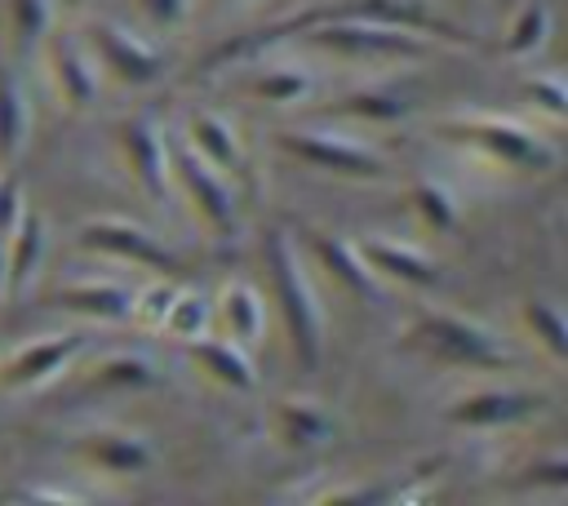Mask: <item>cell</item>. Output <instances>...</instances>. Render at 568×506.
<instances>
[{"label":"cell","instance_id":"obj_2","mask_svg":"<svg viewBox=\"0 0 568 506\" xmlns=\"http://www.w3.org/2000/svg\"><path fill=\"white\" fill-rule=\"evenodd\" d=\"M435 129L444 138H453V142L475 146L479 155H488V160H497L506 169H519V173H550L559 164L555 146L541 133H532V129H524V124H515L506 115H479L475 111V115L439 120Z\"/></svg>","mask_w":568,"mask_h":506},{"label":"cell","instance_id":"obj_28","mask_svg":"<svg viewBox=\"0 0 568 506\" xmlns=\"http://www.w3.org/2000/svg\"><path fill=\"white\" fill-rule=\"evenodd\" d=\"M244 89L262 102H297L302 93H311V75L302 67H266V71L248 75Z\"/></svg>","mask_w":568,"mask_h":506},{"label":"cell","instance_id":"obj_5","mask_svg":"<svg viewBox=\"0 0 568 506\" xmlns=\"http://www.w3.org/2000/svg\"><path fill=\"white\" fill-rule=\"evenodd\" d=\"M164 160H169V178H178L182 195L191 200V209L209 222V231L217 240H231L235 235V204L226 195V186L213 178V169L191 151V146H178V142H164Z\"/></svg>","mask_w":568,"mask_h":506},{"label":"cell","instance_id":"obj_35","mask_svg":"<svg viewBox=\"0 0 568 506\" xmlns=\"http://www.w3.org/2000/svg\"><path fill=\"white\" fill-rule=\"evenodd\" d=\"M138 9L151 27H178L186 18V0H138Z\"/></svg>","mask_w":568,"mask_h":506},{"label":"cell","instance_id":"obj_37","mask_svg":"<svg viewBox=\"0 0 568 506\" xmlns=\"http://www.w3.org/2000/svg\"><path fill=\"white\" fill-rule=\"evenodd\" d=\"M62 4H67V9H75V4H80V0H62Z\"/></svg>","mask_w":568,"mask_h":506},{"label":"cell","instance_id":"obj_14","mask_svg":"<svg viewBox=\"0 0 568 506\" xmlns=\"http://www.w3.org/2000/svg\"><path fill=\"white\" fill-rule=\"evenodd\" d=\"M311 253H315L320 271H328L333 284H342L346 293H355L364 302H377V293H382L377 289V275L364 266V257H359L355 244H346L342 235H328V231H311Z\"/></svg>","mask_w":568,"mask_h":506},{"label":"cell","instance_id":"obj_7","mask_svg":"<svg viewBox=\"0 0 568 506\" xmlns=\"http://www.w3.org/2000/svg\"><path fill=\"white\" fill-rule=\"evenodd\" d=\"M280 151H288L297 164L320 169V173L359 178V182H377V178H386L382 155H373L368 146L328 138V133H280Z\"/></svg>","mask_w":568,"mask_h":506},{"label":"cell","instance_id":"obj_10","mask_svg":"<svg viewBox=\"0 0 568 506\" xmlns=\"http://www.w3.org/2000/svg\"><path fill=\"white\" fill-rule=\"evenodd\" d=\"M89 40H93V49H98V58H102V67L120 80V84H151L155 75H160V58H155V49L151 44H142L138 36H129L124 27H102V22H93L89 27Z\"/></svg>","mask_w":568,"mask_h":506},{"label":"cell","instance_id":"obj_3","mask_svg":"<svg viewBox=\"0 0 568 506\" xmlns=\"http://www.w3.org/2000/svg\"><path fill=\"white\" fill-rule=\"evenodd\" d=\"M404 346L408 351H426L444 364H457V368H479V373H493V368H506L510 355L501 351V342L475 324V320H462V315H422L404 328Z\"/></svg>","mask_w":568,"mask_h":506},{"label":"cell","instance_id":"obj_25","mask_svg":"<svg viewBox=\"0 0 568 506\" xmlns=\"http://www.w3.org/2000/svg\"><path fill=\"white\" fill-rule=\"evenodd\" d=\"M160 377L142 355H111L102 364L89 368V386L93 391H151Z\"/></svg>","mask_w":568,"mask_h":506},{"label":"cell","instance_id":"obj_34","mask_svg":"<svg viewBox=\"0 0 568 506\" xmlns=\"http://www.w3.org/2000/svg\"><path fill=\"white\" fill-rule=\"evenodd\" d=\"M18 213H22V182H18V173H4L0 178V235L13 231Z\"/></svg>","mask_w":568,"mask_h":506},{"label":"cell","instance_id":"obj_18","mask_svg":"<svg viewBox=\"0 0 568 506\" xmlns=\"http://www.w3.org/2000/svg\"><path fill=\"white\" fill-rule=\"evenodd\" d=\"M271 422H275L280 444L293 448V453H306V448L324 444L328 431H333L328 413H324L315 399H280V404L271 408Z\"/></svg>","mask_w":568,"mask_h":506},{"label":"cell","instance_id":"obj_24","mask_svg":"<svg viewBox=\"0 0 568 506\" xmlns=\"http://www.w3.org/2000/svg\"><path fill=\"white\" fill-rule=\"evenodd\" d=\"M519 315H524V328L532 333V342L550 360H568V320H564V311L550 297H528L519 306Z\"/></svg>","mask_w":568,"mask_h":506},{"label":"cell","instance_id":"obj_17","mask_svg":"<svg viewBox=\"0 0 568 506\" xmlns=\"http://www.w3.org/2000/svg\"><path fill=\"white\" fill-rule=\"evenodd\" d=\"M44 257V217L36 209H22L13 231H9V253H4V289L9 293H22L36 275Z\"/></svg>","mask_w":568,"mask_h":506},{"label":"cell","instance_id":"obj_9","mask_svg":"<svg viewBox=\"0 0 568 506\" xmlns=\"http://www.w3.org/2000/svg\"><path fill=\"white\" fill-rule=\"evenodd\" d=\"M75 351H80V337L75 333H53V337L27 342V346H18L0 364V386L4 391H31V386L49 382L53 373H62V364H71Z\"/></svg>","mask_w":568,"mask_h":506},{"label":"cell","instance_id":"obj_16","mask_svg":"<svg viewBox=\"0 0 568 506\" xmlns=\"http://www.w3.org/2000/svg\"><path fill=\"white\" fill-rule=\"evenodd\" d=\"M49 67H53V84H58V93H62V102H67L71 111L93 107V98H98V75H93L89 53H84L75 40L53 36V40H49Z\"/></svg>","mask_w":568,"mask_h":506},{"label":"cell","instance_id":"obj_30","mask_svg":"<svg viewBox=\"0 0 568 506\" xmlns=\"http://www.w3.org/2000/svg\"><path fill=\"white\" fill-rule=\"evenodd\" d=\"M4 13H9L13 36H18L22 44H31V40H40V36L49 31L53 0H9V4H4Z\"/></svg>","mask_w":568,"mask_h":506},{"label":"cell","instance_id":"obj_32","mask_svg":"<svg viewBox=\"0 0 568 506\" xmlns=\"http://www.w3.org/2000/svg\"><path fill=\"white\" fill-rule=\"evenodd\" d=\"M519 89H524V98H528V102L546 107L550 115H564V111H568V89H564V80H559V75H528Z\"/></svg>","mask_w":568,"mask_h":506},{"label":"cell","instance_id":"obj_4","mask_svg":"<svg viewBox=\"0 0 568 506\" xmlns=\"http://www.w3.org/2000/svg\"><path fill=\"white\" fill-rule=\"evenodd\" d=\"M306 40L320 53L337 58V62H364V58H399V62H408V58H426L430 53L426 36L404 31V27L364 22V18H324V22H311Z\"/></svg>","mask_w":568,"mask_h":506},{"label":"cell","instance_id":"obj_13","mask_svg":"<svg viewBox=\"0 0 568 506\" xmlns=\"http://www.w3.org/2000/svg\"><path fill=\"white\" fill-rule=\"evenodd\" d=\"M364 266L382 280H399L408 289H435L439 284V266L435 257H426L422 249H408V244H390V240H359L355 244Z\"/></svg>","mask_w":568,"mask_h":506},{"label":"cell","instance_id":"obj_11","mask_svg":"<svg viewBox=\"0 0 568 506\" xmlns=\"http://www.w3.org/2000/svg\"><path fill=\"white\" fill-rule=\"evenodd\" d=\"M120 151L133 169V178L155 195V200H169V160H164V138L160 129L146 120V115H129L120 124Z\"/></svg>","mask_w":568,"mask_h":506},{"label":"cell","instance_id":"obj_26","mask_svg":"<svg viewBox=\"0 0 568 506\" xmlns=\"http://www.w3.org/2000/svg\"><path fill=\"white\" fill-rule=\"evenodd\" d=\"M204 328H209V297L195 293V289H173V302H169V311H164L160 333H169V337H178V342H191V337H200Z\"/></svg>","mask_w":568,"mask_h":506},{"label":"cell","instance_id":"obj_33","mask_svg":"<svg viewBox=\"0 0 568 506\" xmlns=\"http://www.w3.org/2000/svg\"><path fill=\"white\" fill-rule=\"evenodd\" d=\"M524 488H564L568 484V457L564 453H550L541 462H532L524 475H519Z\"/></svg>","mask_w":568,"mask_h":506},{"label":"cell","instance_id":"obj_1","mask_svg":"<svg viewBox=\"0 0 568 506\" xmlns=\"http://www.w3.org/2000/svg\"><path fill=\"white\" fill-rule=\"evenodd\" d=\"M266 271H271V289H275L284 333H288V351L311 373L320 364V306H315V293L302 275V262H297L293 244L280 231L266 240Z\"/></svg>","mask_w":568,"mask_h":506},{"label":"cell","instance_id":"obj_23","mask_svg":"<svg viewBox=\"0 0 568 506\" xmlns=\"http://www.w3.org/2000/svg\"><path fill=\"white\" fill-rule=\"evenodd\" d=\"M27 124H31V115H27L22 89H18V80L9 75V67H0V164H4V169H13V160L22 155V146H27Z\"/></svg>","mask_w":568,"mask_h":506},{"label":"cell","instance_id":"obj_19","mask_svg":"<svg viewBox=\"0 0 568 506\" xmlns=\"http://www.w3.org/2000/svg\"><path fill=\"white\" fill-rule=\"evenodd\" d=\"M186 146L209 169H226V173L240 169V142H235L231 124L222 115H213V111H191L186 115Z\"/></svg>","mask_w":568,"mask_h":506},{"label":"cell","instance_id":"obj_15","mask_svg":"<svg viewBox=\"0 0 568 506\" xmlns=\"http://www.w3.org/2000/svg\"><path fill=\"white\" fill-rule=\"evenodd\" d=\"M75 453L89 466L106 470V475H138L155 457L151 444L142 435H129V431H93V435H80L75 439Z\"/></svg>","mask_w":568,"mask_h":506},{"label":"cell","instance_id":"obj_8","mask_svg":"<svg viewBox=\"0 0 568 506\" xmlns=\"http://www.w3.org/2000/svg\"><path fill=\"white\" fill-rule=\"evenodd\" d=\"M546 408V395L537 391H515V386H497V391H470L462 399L448 404V422L453 426H470V431H493V426H515L532 413Z\"/></svg>","mask_w":568,"mask_h":506},{"label":"cell","instance_id":"obj_27","mask_svg":"<svg viewBox=\"0 0 568 506\" xmlns=\"http://www.w3.org/2000/svg\"><path fill=\"white\" fill-rule=\"evenodd\" d=\"M408 204H413L417 222H422L430 235H448V231L457 226V204H453V195H448L439 182H417V186H408Z\"/></svg>","mask_w":568,"mask_h":506},{"label":"cell","instance_id":"obj_36","mask_svg":"<svg viewBox=\"0 0 568 506\" xmlns=\"http://www.w3.org/2000/svg\"><path fill=\"white\" fill-rule=\"evenodd\" d=\"M0 293H4V253H0Z\"/></svg>","mask_w":568,"mask_h":506},{"label":"cell","instance_id":"obj_20","mask_svg":"<svg viewBox=\"0 0 568 506\" xmlns=\"http://www.w3.org/2000/svg\"><path fill=\"white\" fill-rule=\"evenodd\" d=\"M53 302L67 306V311H75V315H89V320H129L133 293H124L120 284L93 280V284H71V289L53 293Z\"/></svg>","mask_w":568,"mask_h":506},{"label":"cell","instance_id":"obj_21","mask_svg":"<svg viewBox=\"0 0 568 506\" xmlns=\"http://www.w3.org/2000/svg\"><path fill=\"white\" fill-rule=\"evenodd\" d=\"M217 320H222V333L231 342H257L262 337V297L244 284V280H231L217 297Z\"/></svg>","mask_w":568,"mask_h":506},{"label":"cell","instance_id":"obj_6","mask_svg":"<svg viewBox=\"0 0 568 506\" xmlns=\"http://www.w3.org/2000/svg\"><path fill=\"white\" fill-rule=\"evenodd\" d=\"M75 240H80V249H89V253L124 257V262H133V266H142V271H155V275H178V271H182V262H178L155 235H146L142 226H133V222H124V217H93V222L80 226Z\"/></svg>","mask_w":568,"mask_h":506},{"label":"cell","instance_id":"obj_12","mask_svg":"<svg viewBox=\"0 0 568 506\" xmlns=\"http://www.w3.org/2000/svg\"><path fill=\"white\" fill-rule=\"evenodd\" d=\"M186 355H191V364H195L204 377H213L217 386H231V391H253V386H257V368H253L248 351H244L240 342H231L226 333H222V337H209V333L191 337V342H186Z\"/></svg>","mask_w":568,"mask_h":506},{"label":"cell","instance_id":"obj_31","mask_svg":"<svg viewBox=\"0 0 568 506\" xmlns=\"http://www.w3.org/2000/svg\"><path fill=\"white\" fill-rule=\"evenodd\" d=\"M169 302H173V284H169V280H160V284H151V289H142V293L133 297L129 315H138V324H146V328H160V324H164Z\"/></svg>","mask_w":568,"mask_h":506},{"label":"cell","instance_id":"obj_29","mask_svg":"<svg viewBox=\"0 0 568 506\" xmlns=\"http://www.w3.org/2000/svg\"><path fill=\"white\" fill-rule=\"evenodd\" d=\"M546 9L541 4H524L515 18H510V31H506V40H501V53L506 58H528V53H537L541 49V40H546Z\"/></svg>","mask_w":568,"mask_h":506},{"label":"cell","instance_id":"obj_22","mask_svg":"<svg viewBox=\"0 0 568 506\" xmlns=\"http://www.w3.org/2000/svg\"><path fill=\"white\" fill-rule=\"evenodd\" d=\"M333 115H355L368 124H395L408 115V98L395 89H346L342 98L328 102Z\"/></svg>","mask_w":568,"mask_h":506}]
</instances>
